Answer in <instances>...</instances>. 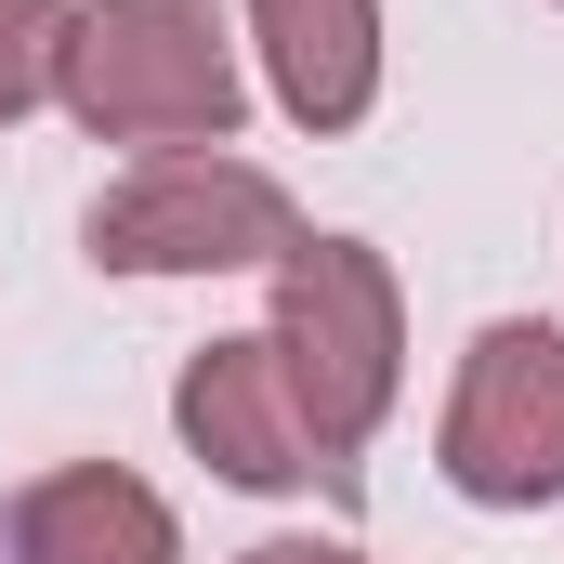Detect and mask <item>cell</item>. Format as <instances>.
Returning a JSON list of instances; mask_svg holds the SVG:
<instances>
[{"label":"cell","instance_id":"obj_2","mask_svg":"<svg viewBox=\"0 0 564 564\" xmlns=\"http://www.w3.org/2000/svg\"><path fill=\"white\" fill-rule=\"evenodd\" d=\"M263 341H276V368H289V394H302V421H315V446L368 459V433H381V408H394V368H408L394 263H381L368 237H302V250L276 263Z\"/></svg>","mask_w":564,"mask_h":564},{"label":"cell","instance_id":"obj_3","mask_svg":"<svg viewBox=\"0 0 564 564\" xmlns=\"http://www.w3.org/2000/svg\"><path fill=\"white\" fill-rule=\"evenodd\" d=\"M79 250L106 276H237V263H289L302 250V210H289L276 171H250L224 144H171V158H144L132 184L93 197Z\"/></svg>","mask_w":564,"mask_h":564},{"label":"cell","instance_id":"obj_6","mask_svg":"<svg viewBox=\"0 0 564 564\" xmlns=\"http://www.w3.org/2000/svg\"><path fill=\"white\" fill-rule=\"evenodd\" d=\"M0 552L13 564H184L171 539V499L119 473V459H66V473H40L13 512H0Z\"/></svg>","mask_w":564,"mask_h":564},{"label":"cell","instance_id":"obj_4","mask_svg":"<svg viewBox=\"0 0 564 564\" xmlns=\"http://www.w3.org/2000/svg\"><path fill=\"white\" fill-rule=\"evenodd\" d=\"M446 486L486 499V512H552L564 499V328H539V315L473 328L459 394H446Z\"/></svg>","mask_w":564,"mask_h":564},{"label":"cell","instance_id":"obj_7","mask_svg":"<svg viewBox=\"0 0 564 564\" xmlns=\"http://www.w3.org/2000/svg\"><path fill=\"white\" fill-rule=\"evenodd\" d=\"M250 26L302 132H355L381 106V0H250Z\"/></svg>","mask_w":564,"mask_h":564},{"label":"cell","instance_id":"obj_8","mask_svg":"<svg viewBox=\"0 0 564 564\" xmlns=\"http://www.w3.org/2000/svg\"><path fill=\"white\" fill-rule=\"evenodd\" d=\"M53 66H66V0H0V132L53 93Z\"/></svg>","mask_w":564,"mask_h":564},{"label":"cell","instance_id":"obj_1","mask_svg":"<svg viewBox=\"0 0 564 564\" xmlns=\"http://www.w3.org/2000/svg\"><path fill=\"white\" fill-rule=\"evenodd\" d=\"M66 119L93 144H224L237 132V40L210 0H79L66 13V66H53Z\"/></svg>","mask_w":564,"mask_h":564},{"label":"cell","instance_id":"obj_9","mask_svg":"<svg viewBox=\"0 0 564 564\" xmlns=\"http://www.w3.org/2000/svg\"><path fill=\"white\" fill-rule=\"evenodd\" d=\"M237 564H368L355 539H263V552H237Z\"/></svg>","mask_w":564,"mask_h":564},{"label":"cell","instance_id":"obj_5","mask_svg":"<svg viewBox=\"0 0 564 564\" xmlns=\"http://www.w3.org/2000/svg\"><path fill=\"white\" fill-rule=\"evenodd\" d=\"M171 421H184V446L224 473V486H263V499H355V459L341 446H315V421H302V394H289L276 341L250 328V341H210V355H184V381H171Z\"/></svg>","mask_w":564,"mask_h":564}]
</instances>
